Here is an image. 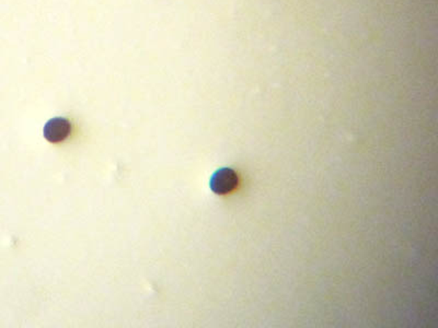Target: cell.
Here are the masks:
<instances>
[{"label": "cell", "mask_w": 438, "mask_h": 328, "mask_svg": "<svg viewBox=\"0 0 438 328\" xmlns=\"http://www.w3.org/2000/svg\"><path fill=\"white\" fill-rule=\"evenodd\" d=\"M73 130L71 123L64 117H54L45 124L43 135L47 141L58 144L69 137Z\"/></svg>", "instance_id": "7a4b0ae2"}, {"label": "cell", "mask_w": 438, "mask_h": 328, "mask_svg": "<svg viewBox=\"0 0 438 328\" xmlns=\"http://www.w3.org/2000/svg\"><path fill=\"white\" fill-rule=\"evenodd\" d=\"M239 187V175L230 168L216 171L210 181V187L217 195H227Z\"/></svg>", "instance_id": "6da1fadb"}]
</instances>
